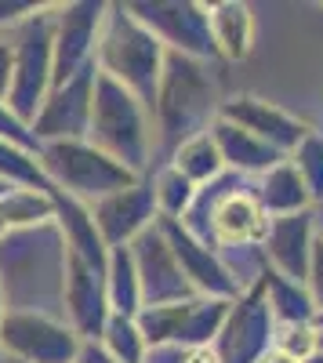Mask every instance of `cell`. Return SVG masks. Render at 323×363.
<instances>
[{
    "label": "cell",
    "mask_w": 323,
    "mask_h": 363,
    "mask_svg": "<svg viewBox=\"0 0 323 363\" xmlns=\"http://www.w3.org/2000/svg\"><path fill=\"white\" fill-rule=\"evenodd\" d=\"M66 244L55 222L15 229L0 240V294L8 313H40L62 320Z\"/></svg>",
    "instance_id": "obj_1"
},
{
    "label": "cell",
    "mask_w": 323,
    "mask_h": 363,
    "mask_svg": "<svg viewBox=\"0 0 323 363\" xmlns=\"http://www.w3.org/2000/svg\"><path fill=\"white\" fill-rule=\"evenodd\" d=\"M218 109H222V95H218L211 62H196V58L167 51L157 102H153V157L167 164L182 142L211 128Z\"/></svg>",
    "instance_id": "obj_2"
},
{
    "label": "cell",
    "mask_w": 323,
    "mask_h": 363,
    "mask_svg": "<svg viewBox=\"0 0 323 363\" xmlns=\"http://www.w3.org/2000/svg\"><path fill=\"white\" fill-rule=\"evenodd\" d=\"M164 55L167 51L160 48V40L128 11V4H109L98 33V48H95V66L124 91H131L145 106L149 120H153V102L164 73Z\"/></svg>",
    "instance_id": "obj_3"
},
{
    "label": "cell",
    "mask_w": 323,
    "mask_h": 363,
    "mask_svg": "<svg viewBox=\"0 0 323 363\" xmlns=\"http://www.w3.org/2000/svg\"><path fill=\"white\" fill-rule=\"evenodd\" d=\"M87 142L116 164H124L128 171H135L138 178L153 171V120L131 91H124L106 73L95 77Z\"/></svg>",
    "instance_id": "obj_4"
},
{
    "label": "cell",
    "mask_w": 323,
    "mask_h": 363,
    "mask_svg": "<svg viewBox=\"0 0 323 363\" xmlns=\"http://www.w3.org/2000/svg\"><path fill=\"white\" fill-rule=\"evenodd\" d=\"M11 87H8V109L18 124H33V116L40 113L51 77H55V4H44L29 18L15 26L11 37Z\"/></svg>",
    "instance_id": "obj_5"
},
{
    "label": "cell",
    "mask_w": 323,
    "mask_h": 363,
    "mask_svg": "<svg viewBox=\"0 0 323 363\" xmlns=\"http://www.w3.org/2000/svg\"><path fill=\"white\" fill-rule=\"evenodd\" d=\"M37 164L47 178V186L62 189L66 196L80 200V203H98L102 196L128 189L138 182L135 171H128L124 164H116L113 157H106L102 149H95L87 138L80 142H47L40 145Z\"/></svg>",
    "instance_id": "obj_6"
},
{
    "label": "cell",
    "mask_w": 323,
    "mask_h": 363,
    "mask_svg": "<svg viewBox=\"0 0 323 363\" xmlns=\"http://www.w3.org/2000/svg\"><path fill=\"white\" fill-rule=\"evenodd\" d=\"M128 11L160 40L164 51L186 55L196 62H218L208 26V4L196 0H135Z\"/></svg>",
    "instance_id": "obj_7"
},
{
    "label": "cell",
    "mask_w": 323,
    "mask_h": 363,
    "mask_svg": "<svg viewBox=\"0 0 323 363\" xmlns=\"http://www.w3.org/2000/svg\"><path fill=\"white\" fill-rule=\"evenodd\" d=\"M232 301L225 298H189L178 306L142 309L135 316L149 349L157 345H215Z\"/></svg>",
    "instance_id": "obj_8"
},
{
    "label": "cell",
    "mask_w": 323,
    "mask_h": 363,
    "mask_svg": "<svg viewBox=\"0 0 323 363\" xmlns=\"http://www.w3.org/2000/svg\"><path fill=\"white\" fill-rule=\"evenodd\" d=\"M80 338L58 316L4 313L0 320V359L15 363H76Z\"/></svg>",
    "instance_id": "obj_9"
},
{
    "label": "cell",
    "mask_w": 323,
    "mask_h": 363,
    "mask_svg": "<svg viewBox=\"0 0 323 363\" xmlns=\"http://www.w3.org/2000/svg\"><path fill=\"white\" fill-rule=\"evenodd\" d=\"M95 77L98 66H84L76 77L55 84L47 91V99L40 106V113L33 116V138L40 145L47 142H80L87 138V124H91V99H95Z\"/></svg>",
    "instance_id": "obj_10"
},
{
    "label": "cell",
    "mask_w": 323,
    "mask_h": 363,
    "mask_svg": "<svg viewBox=\"0 0 323 363\" xmlns=\"http://www.w3.org/2000/svg\"><path fill=\"white\" fill-rule=\"evenodd\" d=\"M273 335H276V323H273V313L258 284L244 291L240 298H232L229 316L218 330L211 352L218 363H258L273 349Z\"/></svg>",
    "instance_id": "obj_11"
},
{
    "label": "cell",
    "mask_w": 323,
    "mask_h": 363,
    "mask_svg": "<svg viewBox=\"0 0 323 363\" xmlns=\"http://www.w3.org/2000/svg\"><path fill=\"white\" fill-rule=\"evenodd\" d=\"M106 11H109V4H102V0L55 4V77H51V87L76 77L84 66L95 62V48H98Z\"/></svg>",
    "instance_id": "obj_12"
},
{
    "label": "cell",
    "mask_w": 323,
    "mask_h": 363,
    "mask_svg": "<svg viewBox=\"0 0 323 363\" xmlns=\"http://www.w3.org/2000/svg\"><path fill=\"white\" fill-rule=\"evenodd\" d=\"M131 251V262H135V277H138V291H142V309H157V306H178V301H189V298H200L182 265L174 262L171 247L164 233L157 229V222L145 229L135 244H128Z\"/></svg>",
    "instance_id": "obj_13"
},
{
    "label": "cell",
    "mask_w": 323,
    "mask_h": 363,
    "mask_svg": "<svg viewBox=\"0 0 323 363\" xmlns=\"http://www.w3.org/2000/svg\"><path fill=\"white\" fill-rule=\"evenodd\" d=\"M109 294L106 277L91 269L84 258L66 251V272H62V320L73 327L80 342H98L102 327L109 320Z\"/></svg>",
    "instance_id": "obj_14"
},
{
    "label": "cell",
    "mask_w": 323,
    "mask_h": 363,
    "mask_svg": "<svg viewBox=\"0 0 323 363\" xmlns=\"http://www.w3.org/2000/svg\"><path fill=\"white\" fill-rule=\"evenodd\" d=\"M91 218H95V229L109 251L135 244L157 222V200H153L149 178H138L135 186L116 189V193L102 196L98 203H91Z\"/></svg>",
    "instance_id": "obj_15"
},
{
    "label": "cell",
    "mask_w": 323,
    "mask_h": 363,
    "mask_svg": "<svg viewBox=\"0 0 323 363\" xmlns=\"http://www.w3.org/2000/svg\"><path fill=\"white\" fill-rule=\"evenodd\" d=\"M222 120L237 124L244 131H251L254 138H261L266 145H273L276 153L290 157L298 149V142L312 131L305 120H298L295 113L280 109L276 102L269 99H258V95H232V99H222V109H218Z\"/></svg>",
    "instance_id": "obj_16"
},
{
    "label": "cell",
    "mask_w": 323,
    "mask_h": 363,
    "mask_svg": "<svg viewBox=\"0 0 323 363\" xmlns=\"http://www.w3.org/2000/svg\"><path fill=\"white\" fill-rule=\"evenodd\" d=\"M157 229L164 233L174 262L182 265L189 287H193L200 298H225V301L240 298L237 284L229 280L225 265L218 262V251H211V247H203L200 240H193L174 218H157Z\"/></svg>",
    "instance_id": "obj_17"
},
{
    "label": "cell",
    "mask_w": 323,
    "mask_h": 363,
    "mask_svg": "<svg viewBox=\"0 0 323 363\" xmlns=\"http://www.w3.org/2000/svg\"><path fill=\"white\" fill-rule=\"evenodd\" d=\"M312 244H316V215L312 211H298V215L269 218L261 251H266V262L273 272H280V277L295 280V284H305Z\"/></svg>",
    "instance_id": "obj_18"
},
{
    "label": "cell",
    "mask_w": 323,
    "mask_h": 363,
    "mask_svg": "<svg viewBox=\"0 0 323 363\" xmlns=\"http://www.w3.org/2000/svg\"><path fill=\"white\" fill-rule=\"evenodd\" d=\"M51 193V203H55V229L62 233V244L66 251H73L76 258H84L91 269H98L106 277V265H109V247L102 244V236L95 229V218H91V207L66 196L62 189H47Z\"/></svg>",
    "instance_id": "obj_19"
},
{
    "label": "cell",
    "mask_w": 323,
    "mask_h": 363,
    "mask_svg": "<svg viewBox=\"0 0 323 363\" xmlns=\"http://www.w3.org/2000/svg\"><path fill=\"white\" fill-rule=\"evenodd\" d=\"M208 135L215 138L218 157H222L225 171H232V174L258 178V174H266L269 167H276L280 160H287L283 153H276L273 145H266L261 138H254L251 131H244V128H237V124H229V120H222V116L211 120Z\"/></svg>",
    "instance_id": "obj_20"
},
{
    "label": "cell",
    "mask_w": 323,
    "mask_h": 363,
    "mask_svg": "<svg viewBox=\"0 0 323 363\" xmlns=\"http://www.w3.org/2000/svg\"><path fill=\"white\" fill-rule=\"evenodd\" d=\"M208 26H211V40L215 51L225 62H244L254 44V15L240 0H218L208 4Z\"/></svg>",
    "instance_id": "obj_21"
},
{
    "label": "cell",
    "mask_w": 323,
    "mask_h": 363,
    "mask_svg": "<svg viewBox=\"0 0 323 363\" xmlns=\"http://www.w3.org/2000/svg\"><path fill=\"white\" fill-rule=\"evenodd\" d=\"M254 196L261 203L269 218H283V215H298V211H312V200H309V189L305 182L298 178L295 164L290 160H280L276 167H269L266 174L254 178Z\"/></svg>",
    "instance_id": "obj_22"
},
{
    "label": "cell",
    "mask_w": 323,
    "mask_h": 363,
    "mask_svg": "<svg viewBox=\"0 0 323 363\" xmlns=\"http://www.w3.org/2000/svg\"><path fill=\"white\" fill-rule=\"evenodd\" d=\"M261 294H266V306H269L276 327L312 323L316 320V306H312V294H309L305 284H295V280L280 277V272L266 269V277H261Z\"/></svg>",
    "instance_id": "obj_23"
},
{
    "label": "cell",
    "mask_w": 323,
    "mask_h": 363,
    "mask_svg": "<svg viewBox=\"0 0 323 363\" xmlns=\"http://www.w3.org/2000/svg\"><path fill=\"white\" fill-rule=\"evenodd\" d=\"M106 294H109V313L113 316H138L142 313V291L135 277V262L128 247H113L106 265Z\"/></svg>",
    "instance_id": "obj_24"
},
{
    "label": "cell",
    "mask_w": 323,
    "mask_h": 363,
    "mask_svg": "<svg viewBox=\"0 0 323 363\" xmlns=\"http://www.w3.org/2000/svg\"><path fill=\"white\" fill-rule=\"evenodd\" d=\"M167 164L178 171L182 178H189L196 189L208 186V182H215V178L225 171V164H222V157H218V145H215V138H211L208 131L196 135V138H189V142H182V145L171 153Z\"/></svg>",
    "instance_id": "obj_25"
},
{
    "label": "cell",
    "mask_w": 323,
    "mask_h": 363,
    "mask_svg": "<svg viewBox=\"0 0 323 363\" xmlns=\"http://www.w3.org/2000/svg\"><path fill=\"white\" fill-rule=\"evenodd\" d=\"M0 211H4L8 233H15V229H33V225H44V222H55L51 193L26 189V186H11L4 196H0Z\"/></svg>",
    "instance_id": "obj_26"
},
{
    "label": "cell",
    "mask_w": 323,
    "mask_h": 363,
    "mask_svg": "<svg viewBox=\"0 0 323 363\" xmlns=\"http://www.w3.org/2000/svg\"><path fill=\"white\" fill-rule=\"evenodd\" d=\"M145 178H149V186H153L157 218H174V222H178L186 215V207L193 203V196H196V186L189 178H182L171 164H160L157 171H149Z\"/></svg>",
    "instance_id": "obj_27"
},
{
    "label": "cell",
    "mask_w": 323,
    "mask_h": 363,
    "mask_svg": "<svg viewBox=\"0 0 323 363\" xmlns=\"http://www.w3.org/2000/svg\"><path fill=\"white\" fill-rule=\"evenodd\" d=\"M98 345L113 363H145V352H149V345H145L142 330L131 316H109Z\"/></svg>",
    "instance_id": "obj_28"
},
{
    "label": "cell",
    "mask_w": 323,
    "mask_h": 363,
    "mask_svg": "<svg viewBox=\"0 0 323 363\" xmlns=\"http://www.w3.org/2000/svg\"><path fill=\"white\" fill-rule=\"evenodd\" d=\"M0 178H4L8 186H26V189H40V193L51 189L37 157L11 145V142H4V138H0Z\"/></svg>",
    "instance_id": "obj_29"
},
{
    "label": "cell",
    "mask_w": 323,
    "mask_h": 363,
    "mask_svg": "<svg viewBox=\"0 0 323 363\" xmlns=\"http://www.w3.org/2000/svg\"><path fill=\"white\" fill-rule=\"evenodd\" d=\"M287 160L295 164L298 178L305 182L309 200H312V203H323V135H319V131H309Z\"/></svg>",
    "instance_id": "obj_30"
},
{
    "label": "cell",
    "mask_w": 323,
    "mask_h": 363,
    "mask_svg": "<svg viewBox=\"0 0 323 363\" xmlns=\"http://www.w3.org/2000/svg\"><path fill=\"white\" fill-rule=\"evenodd\" d=\"M273 349L295 356L298 363H305L309 356L319 352V330L312 323H290V327H276L273 335Z\"/></svg>",
    "instance_id": "obj_31"
},
{
    "label": "cell",
    "mask_w": 323,
    "mask_h": 363,
    "mask_svg": "<svg viewBox=\"0 0 323 363\" xmlns=\"http://www.w3.org/2000/svg\"><path fill=\"white\" fill-rule=\"evenodd\" d=\"M145 363H218L211 345H157L145 352Z\"/></svg>",
    "instance_id": "obj_32"
},
{
    "label": "cell",
    "mask_w": 323,
    "mask_h": 363,
    "mask_svg": "<svg viewBox=\"0 0 323 363\" xmlns=\"http://www.w3.org/2000/svg\"><path fill=\"white\" fill-rule=\"evenodd\" d=\"M0 138L11 142V145H18V149H26V153H33V157L40 153V142L33 138V131H29L26 124H18L4 102H0Z\"/></svg>",
    "instance_id": "obj_33"
},
{
    "label": "cell",
    "mask_w": 323,
    "mask_h": 363,
    "mask_svg": "<svg viewBox=\"0 0 323 363\" xmlns=\"http://www.w3.org/2000/svg\"><path fill=\"white\" fill-rule=\"evenodd\" d=\"M305 287H309V294H312L316 313H323V236H316V244H312V258H309V277H305Z\"/></svg>",
    "instance_id": "obj_34"
},
{
    "label": "cell",
    "mask_w": 323,
    "mask_h": 363,
    "mask_svg": "<svg viewBox=\"0 0 323 363\" xmlns=\"http://www.w3.org/2000/svg\"><path fill=\"white\" fill-rule=\"evenodd\" d=\"M44 4H37V0H0V29L8 26H18L22 18H29L33 11H40Z\"/></svg>",
    "instance_id": "obj_35"
},
{
    "label": "cell",
    "mask_w": 323,
    "mask_h": 363,
    "mask_svg": "<svg viewBox=\"0 0 323 363\" xmlns=\"http://www.w3.org/2000/svg\"><path fill=\"white\" fill-rule=\"evenodd\" d=\"M11 66H15L11 40H4V37H0V102H8V87H11Z\"/></svg>",
    "instance_id": "obj_36"
},
{
    "label": "cell",
    "mask_w": 323,
    "mask_h": 363,
    "mask_svg": "<svg viewBox=\"0 0 323 363\" xmlns=\"http://www.w3.org/2000/svg\"><path fill=\"white\" fill-rule=\"evenodd\" d=\"M258 363H298V359H295V356H287V352H280V349H269Z\"/></svg>",
    "instance_id": "obj_37"
},
{
    "label": "cell",
    "mask_w": 323,
    "mask_h": 363,
    "mask_svg": "<svg viewBox=\"0 0 323 363\" xmlns=\"http://www.w3.org/2000/svg\"><path fill=\"white\" fill-rule=\"evenodd\" d=\"M8 236V222H4V211H0V240Z\"/></svg>",
    "instance_id": "obj_38"
},
{
    "label": "cell",
    "mask_w": 323,
    "mask_h": 363,
    "mask_svg": "<svg viewBox=\"0 0 323 363\" xmlns=\"http://www.w3.org/2000/svg\"><path fill=\"white\" fill-rule=\"evenodd\" d=\"M312 327L319 330V335H323V313H316V320H312Z\"/></svg>",
    "instance_id": "obj_39"
},
{
    "label": "cell",
    "mask_w": 323,
    "mask_h": 363,
    "mask_svg": "<svg viewBox=\"0 0 323 363\" xmlns=\"http://www.w3.org/2000/svg\"><path fill=\"white\" fill-rule=\"evenodd\" d=\"M305 363H323V352H316V356H309Z\"/></svg>",
    "instance_id": "obj_40"
},
{
    "label": "cell",
    "mask_w": 323,
    "mask_h": 363,
    "mask_svg": "<svg viewBox=\"0 0 323 363\" xmlns=\"http://www.w3.org/2000/svg\"><path fill=\"white\" fill-rule=\"evenodd\" d=\"M8 189H11V186H8V182H4V178H0V196H4Z\"/></svg>",
    "instance_id": "obj_41"
},
{
    "label": "cell",
    "mask_w": 323,
    "mask_h": 363,
    "mask_svg": "<svg viewBox=\"0 0 323 363\" xmlns=\"http://www.w3.org/2000/svg\"><path fill=\"white\" fill-rule=\"evenodd\" d=\"M4 313H8V309H4V294H0V320H4Z\"/></svg>",
    "instance_id": "obj_42"
},
{
    "label": "cell",
    "mask_w": 323,
    "mask_h": 363,
    "mask_svg": "<svg viewBox=\"0 0 323 363\" xmlns=\"http://www.w3.org/2000/svg\"><path fill=\"white\" fill-rule=\"evenodd\" d=\"M319 352H323V335H319Z\"/></svg>",
    "instance_id": "obj_43"
},
{
    "label": "cell",
    "mask_w": 323,
    "mask_h": 363,
    "mask_svg": "<svg viewBox=\"0 0 323 363\" xmlns=\"http://www.w3.org/2000/svg\"><path fill=\"white\" fill-rule=\"evenodd\" d=\"M0 363H15V359H0Z\"/></svg>",
    "instance_id": "obj_44"
}]
</instances>
